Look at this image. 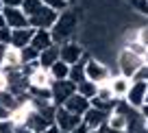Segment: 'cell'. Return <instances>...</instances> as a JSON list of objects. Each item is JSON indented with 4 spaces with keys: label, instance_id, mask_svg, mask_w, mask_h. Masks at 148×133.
I'll use <instances>...</instances> for the list:
<instances>
[{
    "label": "cell",
    "instance_id": "d6a6232c",
    "mask_svg": "<svg viewBox=\"0 0 148 133\" xmlns=\"http://www.w3.org/2000/svg\"><path fill=\"white\" fill-rule=\"evenodd\" d=\"M13 133H35V131H31L28 127H15V131Z\"/></svg>",
    "mask_w": 148,
    "mask_h": 133
},
{
    "label": "cell",
    "instance_id": "6da1fadb",
    "mask_svg": "<svg viewBox=\"0 0 148 133\" xmlns=\"http://www.w3.org/2000/svg\"><path fill=\"white\" fill-rule=\"evenodd\" d=\"M79 7H68L65 11H61L59 18H57L55 26L50 28V35H52V41L55 44H65V41L72 39V35L76 33V28H79Z\"/></svg>",
    "mask_w": 148,
    "mask_h": 133
},
{
    "label": "cell",
    "instance_id": "ffe728a7",
    "mask_svg": "<svg viewBox=\"0 0 148 133\" xmlns=\"http://www.w3.org/2000/svg\"><path fill=\"white\" fill-rule=\"evenodd\" d=\"M68 79L74 83V85H79V83H83L85 81V63H74V65H70V74H68Z\"/></svg>",
    "mask_w": 148,
    "mask_h": 133
},
{
    "label": "cell",
    "instance_id": "2e32d148",
    "mask_svg": "<svg viewBox=\"0 0 148 133\" xmlns=\"http://www.w3.org/2000/svg\"><path fill=\"white\" fill-rule=\"evenodd\" d=\"M55 61H59V44H52L50 48H46V50L39 52V59H37V63H39V68L50 70V65L55 63Z\"/></svg>",
    "mask_w": 148,
    "mask_h": 133
},
{
    "label": "cell",
    "instance_id": "7c38bea8",
    "mask_svg": "<svg viewBox=\"0 0 148 133\" xmlns=\"http://www.w3.org/2000/svg\"><path fill=\"white\" fill-rule=\"evenodd\" d=\"M52 85V76L48 70L44 68H35L28 74V87H35V90H50Z\"/></svg>",
    "mask_w": 148,
    "mask_h": 133
},
{
    "label": "cell",
    "instance_id": "f546056e",
    "mask_svg": "<svg viewBox=\"0 0 148 133\" xmlns=\"http://www.w3.org/2000/svg\"><path fill=\"white\" fill-rule=\"evenodd\" d=\"M70 133H89V129H87V127H85V124H83V122H81V124H79V127H74V129H72V131H70Z\"/></svg>",
    "mask_w": 148,
    "mask_h": 133
},
{
    "label": "cell",
    "instance_id": "5bb4252c",
    "mask_svg": "<svg viewBox=\"0 0 148 133\" xmlns=\"http://www.w3.org/2000/svg\"><path fill=\"white\" fill-rule=\"evenodd\" d=\"M109 87H111V92H113V96H116V101H124L126 92H129V87H131V79L122 76V74H111L109 81Z\"/></svg>",
    "mask_w": 148,
    "mask_h": 133
},
{
    "label": "cell",
    "instance_id": "f1b7e54d",
    "mask_svg": "<svg viewBox=\"0 0 148 133\" xmlns=\"http://www.w3.org/2000/svg\"><path fill=\"white\" fill-rule=\"evenodd\" d=\"M9 118H11V111L0 105V122H5V120H9Z\"/></svg>",
    "mask_w": 148,
    "mask_h": 133
},
{
    "label": "cell",
    "instance_id": "83f0119b",
    "mask_svg": "<svg viewBox=\"0 0 148 133\" xmlns=\"http://www.w3.org/2000/svg\"><path fill=\"white\" fill-rule=\"evenodd\" d=\"M2 7H11V9H20L22 0H2Z\"/></svg>",
    "mask_w": 148,
    "mask_h": 133
},
{
    "label": "cell",
    "instance_id": "484cf974",
    "mask_svg": "<svg viewBox=\"0 0 148 133\" xmlns=\"http://www.w3.org/2000/svg\"><path fill=\"white\" fill-rule=\"evenodd\" d=\"M129 5L133 7L135 11H139V13L148 15V2H146V0H129Z\"/></svg>",
    "mask_w": 148,
    "mask_h": 133
},
{
    "label": "cell",
    "instance_id": "603a6c76",
    "mask_svg": "<svg viewBox=\"0 0 148 133\" xmlns=\"http://www.w3.org/2000/svg\"><path fill=\"white\" fill-rule=\"evenodd\" d=\"M135 41H137V44L144 48V50L148 48V26H139V28H135Z\"/></svg>",
    "mask_w": 148,
    "mask_h": 133
},
{
    "label": "cell",
    "instance_id": "52a82bcc",
    "mask_svg": "<svg viewBox=\"0 0 148 133\" xmlns=\"http://www.w3.org/2000/svg\"><path fill=\"white\" fill-rule=\"evenodd\" d=\"M83 122L81 116H74L70 111H65L63 107H57V114H55V127L59 131H72L74 127H79Z\"/></svg>",
    "mask_w": 148,
    "mask_h": 133
},
{
    "label": "cell",
    "instance_id": "4dcf8cb0",
    "mask_svg": "<svg viewBox=\"0 0 148 133\" xmlns=\"http://www.w3.org/2000/svg\"><path fill=\"white\" fill-rule=\"evenodd\" d=\"M137 111H139V116H142V118H144V120H148V105H146V103H144V105H142V107H139V109H137Z\"/></svg>",
    "mask_w": 148,
    "mask_h": 133
},
{
    "label": "cell",
    "instance_id": "8d00e7d4",
    "mask_svg": "<svg viewBox=\"0 0 148 133\" xmlns=\"http://www.w3.org/2000/svg\"><path fill=\"white\" fill-rule=\"evenodd\" d=\"M144 103H146V105H148V90H146V98H144Z\"/></svg>",
    "mask_w": 148,
    "mask_h": 133
},
{
    "label": "cell",
    "instance_id": "e575fe53",
    "mask_svg": "<svg viewBox=\"0 0 148 133\" xmlns=\"http://www.w3.org/2000/svg\"><path fill=\"white\" fill-rule=\"evenodd\" d=\"M144 131L148 133V120H144Z\"/></svg>",
    "mask_w": 148,
    "mask_h": 133
},
{
    "label": "cell",
    "instance_id": "5b68a950",
    "mask_svg": "<svg viewBox=\"0 0 148 133\" xmlns=\"http://www.w3.org/2000/svg\"><path fill=\"white\" fill-rule=\"evenodd\" d=\"M57 18H59V13H57L55 9H50V7L44 5L42 9L37 11L33 18H28V26L33 28H42V31H50L52 26H55Z\"/></svg>",
    "mask_w": 148,
    "mask_h": 133
},
{
    "label": "cell",
    "instance_id": "f35d334b",
    "mask_svg": "<svg viewBox=\"0 0 148 133\" xmlns=\"http://www.w3.org/2000/svg\"><path fill=\"white\" fill-rule=\"evenodd\" d=\"M89 133H100V131H89Z\"/></svg>",
    "mask_w": 148,
    "mask_h": 133
},
{
    "label": "cell",
    "instance_id": "9a60e30c",
    "mask_svg": "<svg viewBox=\"0 0 148 133\" xmlns=\"http://www.w3.org/2000/svg\"><path fill=\"white\" fill-rule=\"evenodd\" d=\"M55 41H52V35H50V31H42V28H35V35H33V39H31V46L35 48L37 52H42V50H46V48H50Z\"/></svg>",
    "mask_w": 148,
    "mask_h": 133
},
{
    "label": "cell",
    "instance_id": "277c9868",
    "mask_svg": "<svg viewBox=\"0 0 148 133\" xmlns=\"http://www.w3.org/2000/svg\"><path fill=\"white\" fill-rule=\"evenodd\" d=\"M85 79L87 81H94L96 85H102V83H107L111 79V70L107 68V63H102V61L98 59H89L87 63H85Z\"/></svg>",
    "mask_w": 148,
    "mask_h": 133
},
{
    "label": "cell",
    "instance_id": "4316f807",
    "mask_svg": "<svg viewBox=\"0 0 148 133\" xmlns=\"http://www.w3.org/2000/svg\"><path fill=\"white\" fill-rule=\"evenodd\" d=\"M11 41V28H0V44H5V46H9Z\"/></svg>",
    "mask_w": 148,
    "mask_h": 133
},
{
    "label": "cell",
    "instance_id": "d6986e66",
    "mask_svg": "<svg viewBox=\"0 0 148 133\" xmlns=\"http://www.w3.org/2000/svg\"><path fill=\"white\" fill-rule=\"evenodd\" d=\"M37 59H39V52H37L33 46H26V48L20 50V63L22 65H39Z\"/></svg>",
    "mask_w": 148,
    "mask_h": 133
},
{
    "label": "cell",
    "instance_id": "ba28073f",
    "mask_svg": "<svg viewBox=\"0 0 148 133\" xmlns=\"http://www.w3.org/2000/svg\"><path fill=\"white\" fill-rule=\"evenodd\" d=\"M2 18H5L7 28L15 31V28H26L28 26V18L24 15L22 9H11V7H5L2 9Z\"/></svg>",
    "mask_w": 148,
    "mask_h": 133
},
{
    "label": "cell",
    "instance_id": "30bf717a",
    "mask_svg": "<svg viewBox=\"0 0 148 133\" xmlns=\"http://www.w3.org/2000/svg\"><path fill=\"white\" fill-rule=\"evenodd\" d=\"M146 90H148V83H131L129 92L124 96V103L131 105L133 109H139L144 105V98H146Z\"/></svg>",
    "mask_w": 148,
    "mask_h": 133
},
{
    "label": "cell",
    "instance_id": "cb8c5ba5",
    "mask_svg": "<svg viewBox=\"0 0 148 133\" xmlns=\"http://www.w3.org/2000/svg\"><path fill=\"white\" fill-rule=\"evenodd\" d=\"M42 2H44L46 7H50V9H55L57 13H61V11H65V9L70 7L68 0H42Z\"/></svg>",
    "mask_w": 148,
    "mask_h": 133
},
{
    "label": "cell",
    "instance_id": "9c48e42d",
    "mask_svg": "<svg viewBox=\"0 0 148 133\" xmlns=\"http://www.w3.org/2000/svg\"><path fill=\"white\" fill-rule=\"evenodd\" d=\"M33 35H35V28H33V26H26V28H15V31H11L9 48H13V50H22V48L31 46Z\"/></svg>",
    "mask_w": 148,
    "mask_h": 133
},
{
    "label": "cell",
    "instance_id": "4fadbf2b",
    "mask_svg": "<svg viewBox=\"0 0 148 133\" xmlns=\"http://www.w3.org/2000/svg\"><path fill=\"white\" fill-rule=\"evenodd\" d=\"M89 107H92V103H89L85 96H81V94H72V96L63 103L65 111H70V114H74V116H81V118H83V114L89 109Z\"/></svg>",
    "mask_w": 148,
    "mask_h": 133
},
{
    "label": "cell",
    "instance_id": "3957f363",
    "mask_svg": "<svg viewBox=\"0 0 148 133\" xmlns=\"http://www.w3.org/2000/svg\"><path fill=\"white\" fill-rule=\"evenodd\" d=\"M72 94H76V85H74L70 79H63V81H52L50 85V98L55 107H63V103L68 101Z\"/></svg>",
    "mask_w": 148,
    "mask_h": 133
},
{
    "label": "cell",
    "instance_id": "8992f818",
    "mask_svg": "<svg viewBox=\"0 0 148 133\" xmlns=\"http://www.w3.org/2000/svg\"><path fill=\"white\" fill-rule=\"evenodd\" d=\"M83 52L85 50H83V46H81L79 41L70 39V41H65V44L59 46V59L65 61L68 65H74V63H79V61H81Z\"/></svg>",
    "mask_w": 148,
    "mask_h": 133
},
{
    "label": "cell",
    "instance_id": "8fae6325",
    "mask_svg": "<svg viewBox=\"0 0 148 133\" xmlns=\"http://www.w3.org/2000/svg\"><path fill=\"white\" fill-rule=\"evenodd\" d=\"M107 118H109V114L96 109V107H89V109L83 114V124L89 129V131H98L100 127L107 124Z\"/></svg>",
    "mask_w": 148,
    "mask_h": 133
},
{
    "label": "cell",
    "instance_id": "7a4b0ae2",
    "mask_svg": "<svg viewBox=\"0 0 148 133\" xmlns=\"http://www.w3.org/2000/svg\"><path fill=\"white\" fill-rule=\"evenodd\" d=\"M144 65V57L137 55V52L129 50V48H122L120 55H118V74H122V76L126 79H133V74L137 72L139 68Z\"/></svg>",
    "mask_w": 148,
    "mask_h": 133
},
{
    "label": "cell",
    "instance_id": "836d02e7",
    "mask_svg": "<svg viewBox=\"0 0 148 133\" xmlns=\"http://www.w3.org/2000/svg\"><path fill=\"white\" fill-rule=\"evenodd\" d=\"M42 133H59V129H57L55 124H52V127H48L46 131H42Z\"/></svg>",
    "mask_w": 148,
    "mask_h": 133
},
{
    "label": "cell",
    "instance_id": "1f68e13d",
    "mask_svg": "<svg viewBox=\"0 0 148 133\" xmlns=\"http://www.w3.org/2000/svg\"><path fill=\"white\" fill-rule=\"evenodd\" d=\"M7 50H9V46H5V44H0V63H2V59H5Z\"/></svg>",
    "mask_w": 148,
    "mask_h": 133
},
{
    "label": "cell",
    "instance_id": "ab89813d",
    "mask_svg": "<svg viewBox=\"0 0 148 133\" xmlns=\"http://www.w3.org/2000/svg\"><path fill=\"white\" fill-rule=\"evenodd\" d=\"M59 133H70V131H59Z\"/></svg>",
    "mask_w": 148,
    "mask_h": 133
},
{
    "label": "cell",
    "instance_id": "44dd1931",
    "mask_svg": "<svg viewBox=\"0 0 148 133\" xmlns=\"http://www.w3.org/2000/svg\"><path fill=\"white\" fill-rule=\"evenodd\" d=\"M42 7H44L42 0H22V7H20V9L24 11V15H26V18H33V15L42 9Z\"/></svg>",
    "mask_w": 148,
    "mask_h": 133
},
{
    "label": "cell",
    "instance_id": "ac0fdd59",
    "mask_svg": "<svg viewBox=\"0 0 148 133\" xmlns=\"http://www.w3.org/2000/svg\"><path fill=\"white\" fill-rule=\"evenodd\" d=\"M76 94L85 96L89 103H92V98H96V94H98V85H96L94 81H87V79H85L83 83H79V85H76Z\"/></svg>",
    "mask_w": 148,
    "mask_h": 133
},
{
    "label": "cell",
    "instance_id": "e0dca14e",
    "mask_svg": "<svg viewBox=\"0 0 148 133\" xmlns=\"http://www.w3.org/2000/svg\"><path fill=\"white\" fill-rule=\"evenodd\" d=\"M50 76H52V81H63V79H68V74H70V65L65 63V61H55V63L50 65Z\"/></svg>",
    "mask_w": 148,
    "mask_h": 133
},
{
    "label": "cell",
    "instance_id": "60d3db41",
    "mask_svg": "<svg viewBox=\"0 0 148 133\" xmlns=\"http://www.w3.org/2000/svg\"><path fill=\"white\" fill-rule=\"evenodd\" d=\"M146 2H148V0H146Z\"/></svg>",
    "mask_w": 148,
    "mask_h": 133
},
{
    "label": "cell",
    "instance_id": "d4e9b609",
    "mask_svg": "<svg viewBox=\"0 0 148 133\" xmlns=\"http://www.w3.org/2000/svg\"><path fill=\"white\" fill-rule=\"evenodd\" d=\"M131 83H148V65L144 63L142 68L137 70V72L133 74V79H131Z\"/></svg>",
    "mask_w": 148,
    "mask_h": 133
},
{
    "label": "cell",
    "instance_id": "d590c367",
    "mask_svg": "<svg viewBox=\"0 0 148 133\" xmlns=\"http://www.w3.org/2000/svg\"><path fill=\"white\" fill-rule=\"evenodd\" d=\"M74 2H76V0H68V5H70V7H74Z\"/></svg>",
    "mask_w": 148,
    "mask_h": 133
},
{
    "label": "cell",
    "instance_id": "74e56055",
    "mask_svg": "<svg viewBox=\"0 0 148 133\" xmlns=\"http://www.w3.org/2000/svg\"><path fill=\"white\" fill-rule=\"evenodd\" d=\"M2 9H5V7H2V0H0V11H2Z\"/></svg>",
    "mask_w": 148,
    "mask_h": 133
},
{
    "label": "cell",
    "instance_id": "7402d4cb",
    "mask_svg": "<svg viewBox=\"0 0 148 133\" xmlns=\"http://www.w3.org/2000/svg\"><path fill=\"white\" fill-rule=\"evenodd\" d=\"M96 98H98V101H105V103H116V96H113V92H111L109 83H102V85H98Z\"/></svg>",
    "mask_w": 148,
    "mask_h": 133
}]
</instances>
